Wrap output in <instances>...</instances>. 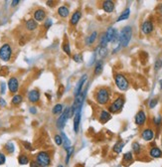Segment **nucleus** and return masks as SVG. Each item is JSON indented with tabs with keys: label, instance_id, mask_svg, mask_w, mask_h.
<instances>
[{
	"label": "nucleus",
	"instance_id": "obj_1",
	"mask_svg": "<svg viewBox=\"0 0 162 167\" xmlns=\"http://www.w3.org/2000/svg\"><path fill=\"white\" fill-rule=\"evenodd\" d=\"M131 38H132V28L130 26H125L119 34V42L120 47H127Z\"/></svg>",
	"mask_w": 162,
	"mask_h": 167
},
{
	"label": "nucleus",
	"instance_id": "obj_2",
	"mask_svg": "<svg viewBox=\"0 0 162 167\" xmlns=\"http://www.w3.org/2000/svg\"><path fill=\"white\" fill-rule=\"evenodd\" d=\"M95 102L98 105L105 106L109 102V92L106 87H101L95 93Z\"/></svg>",
	"mask_w": 162,
	"mask_h": 167
},
{
	"label": "nucleus",
	"instance_id": "obj_3",
	"mask_svg": "<svg viewBox=\"0 0 162 167\" xmlns=\"http://www.w3.org/2000/svg\"><path fill=\"white\" fill-rule=\"evenodd\" d=\"M73 116V114H72V111H71V108H66L64 109V111L61 114V116H59V119H57L56 121V127L58 129L62 130L63 128L65 127L66 125V122H67V119H70V117Z\"/></svg>",
	"mask_w": 162,
	"mask_h": 167
},
{
	"label": "nucleus",
	"instance_id": "obj_4",
	"mask_svg": "<svg viewBox=\"0 0 162 167\" xmlns=\"http://www.w3.org/2000/svg\"><path fill=\"white\" fill-rule=\"evenodd\" d=\"M35 161L40 167H48L51 164V156L47 151H40L36 155Z\"/></svg>",
	"mask_w": 162,
	"mask_h": 167
},
{
	"label": "nucleus",
	"instance_id": "obj_5",
	"mask_svg": "<svg viewBox=\"0 0 162 167\" xmlns=\"http://www.w3.org/2000/svg\"><path fill=\"white\" fill-rule=\"evenodd\" d=\"M12 47H11L10 44L5 43L0 47V60L4 62H8L10 61L11 57H12Z\"/></svg>",
	"mask_w": 162,
	"mask_h": 167
},
{
	"label": "nucleus",
	"instance_id": "obj_6",
	"mask_svg": "<svg viewBox=\"0 0 162 167\" xmlns=\"http://www.w3.org/2000/svg\"><path fill=\"white\" fill-rule=\"evenodd\" d=\"M114 82L116 87H119L120 91H126L129 87V83H128L126 77H124L122 74H116L114 76Z\"/></svg>",
	"mask_w": 162,
	"mask_h": 167
},
{
	"label": "nucleus",
	"instance_id": "obj_7",
	"mask_svg": "<svg viewBox=\"0 0 162 167\" xmlns=\"http://www.w3.org/2000/svg\"><path fill=\"white\" fill-rule=\"evenodd\" d=\"M123 105H124V98L122 97L115 98L114 100V103H112L108 108L109 113L115 114V113H117V111H119L120 109L123 108Z\"/></svg>",
	"mask_w": 162,
	"mask_h": 167
},
{
	"label": "nucleus",
	"instance_id": "obj_8",
	"mask_svg": "<svg viewBox=\"0 0 162 167\" xmlns=\"http://www.w3.org/2000/svg\"><path fill=\"white\" fill-rule=\"evenodd\" d=\"M106 40H108V42H111V43H114L115 41H119V32L116 31L114 28H111L108 29V31L106 33Z\"/></svg>",
	"mask_w": 162,
	"mask_h": 167
},
{
	"label": "nucleus",
	"instance_id": "obj_9",
	"mask_svg": "<svg viewBox=\"0 0 162 167\" xmlns=\"http://www.w3.org/2000/svg\"><path fill=\"white\" fill-rule=\"evenodd\" d=\"M8 89H9L10 93H12V94L17 93L19 89V82L17 80V78L12 77V78L9 79V81H8Z\"/></svg>",
	"mask_w": 162,
	"mask_h": 167
},
{
	"label": "nucleus",
	"instance_id": "obj_10",
	"mask_svg": "<svg viewBox=\"0 0 162 167\" xmlns=\"http://www.w3.org/2000/svg\"><path fill=\"white\" fill-rule=\"evenodd\" d=\"M81 114H82V108H78L76 111L75 114H74V131L76 133L79 132L80 122H81Z\"/></svg>",
	"mask_w": 162,
	"mask_h": 167
},
{
	"label": "nucleus",
	"instance_id": "obj_11",
	"mask_svg": "<svg viewBox=\"0 0 162 167\" xmlns=\"http://www.w3.org/2000/svg\"><path fill=\"white\" fill-rule=\"evenodd\" d=\"M87 80H88V75H83V76L81 77V79L79 80L78 84H77L76 90H75V95H76V97L82 93V90H83L84 85L86 84Z\"/></svg>",
	"mask_w": 162,
	"mask_h": 167
},
{
	"label": "nucleus",
	"instance_id": "obj_12",
	"mask_svg": "<svg viewBox=\"0 0 162 167\" xmlns=\"http://www.w3.org/2000/svg\"><path fill=\"white\" fill-rule=\"evenodd\" d=\"M153 29H154V27H153V23L151 21L147 20V21H144L143 23H142L141 31L143 32V34H145V35L150 34V33L153 31Z\"/></svg>",
	"mask_w": 162,
	"mask_h": 167
},
{
	"label": "nucleus",
	"instance_id": "obj_13",
	"mask_svg": "<svg viewBox=\"0 0 162 167\" xmlns=\"http://www.w3.org/2000/svg\"><path fill=\"white\" fill-rule=\"evenodd\" d=\"M145 121H146V114L143 111H139L135 116V124L138 127H141L145 124Z\"/></svg>",
	"mask_w": 162,
	"mask_h": 167
},
{
	"label": "nucleus",
	"instance_id": "obj_14",
	"mask_svg": "<svg viewBox=\"0 0 162 167\" xmlns=\"http://www.w3.org/2000/svg\"><path fill=\"white\" fill-rule=\"evenodd\" d=\"M46 18V11L44 9H41V8H39V9L35 10L34 12V20L36 22H42L45 20Z\"/></svg>",
	"mask_w": 162,
	"mask_h": 167
},
{
	"label": "nucleus",
	"instance_id": "obj_15",
	"mask_svg": "<svg viewBox=\"0 0 162 167\" xmlns=\"http://www.w3.org/2000/svg\"><path fill=\"white\" fill-rule=\"evenodd\" d=\"M141 137L144 139L145 141H150L154 137V131L151 128H145L141 133Z\"/></svg>",
	"mask_w": 162,
	"mask_h": 167
},
{
	"label": "nucleus",
	"instance_id": "obj_16",
	"mask_svg": "<svg viewBox=\"0 0 162 167\" xmlns=\"http://www.w3.org/2000/svg\"><path fill=\"white\" fill-rule=\"evenodd\" d=\"M28 100H29V102H31L33 103L39 102V100H40L39 91H37V90H32V91H30L28 94Z\"/></svg>",
	"mask_w": 162,
	"mask_h": 167
},
{
	"label": "nucleus",
	"instance_id": "obj_17",
	"mask_svg": "<svg viewBox=\"0 0 162 167\" xmlns=\"http://www.w3.org/2000/svg\"><path fill=\"white\" fill-rule=\"evenodd\" d=\"M103 9L106 13H111L114 10V3L111 0H106L103 2Z\"/></svg>",
	"mask_w": 162,
	"mask_h": 167
},
{
	"label": "nucleus",
	"instance_id": "obj_18",
	"mask_svg": "<svg viewBox=\"0 0 162 167\" xmlns=\"http://www.w3.org/2000/svg\"><path fill=\"white\" fill-rule=\"evenodd\" d=\"M82 17V13H81V11H76V12H74L73 13V15H72V17H71V20H70V24L72 26H76L77 24L79 23V21H80V19H81Z\"/></svg>",
	"mask_w": 162,
	"mask_h": 167
},
{
	"label": "nucleus",
	"instance_id": "obj_19",
	"mask_svg": "<svg viewBox=\"0 0 162 167\" xmlns=\"http://www.w3.org/2000/svg\"><path fill=\"white\" fill-rule=\"evenodd\" d=\"M25 27L28 31H34L38 28V22L35 21L34 19H29V20L26 21Z\"/></svg>",
	"mask_w": 162,
	"mask_h": 167
},
{
	"label": "nucleus",
	"instance_id": "obj_20",
	"mask_svg": "<svg viewBox=\"0 0 162 167\" xmlns=\"http://www.w3.org/2000/svg\"><path fill=\"white\" fill-rule=\"evenodd\" d=\"M149 154H150V156L153 157V158H159V157L162 156V151L160 150V148L154 146V147H152V148L150 149Z\"/></svg>",
	"mask_w": 162,
	"mask_h": 167
},
{
	"label": "nucleus",
	"instance_id": "obj_21",
	"mask_svg": "<svg viewBox=\"0 0 162 167\" xmlns=\"http://www.w3.org/2000/svg\"><path fill=\"white\" fill-rule=\"evenodd\" d=\"M58 14H59V16H61L62 18H66L70 14V10H69L67 6H61L58 9Z\"/></svg>",
	"mask_w": 162,
	"mask_h": 167
},
{
	"label": "nucleus",
	"instance_id": "obj_22",
	"mask_svg": "<svg viewBox=\"0 0 162 167\" xmlns=\"http://www.w3.org/2000/svg\"><path fill=\"white\" fill-rule=\"evenodd\" d=\"M111 114L108 113V111H101V114H100V120L101 122H103V124H106V121H108L109 119H111Z\"/></svg>",
	"mask_w": 162,
	"mask_h": 167
},
{
	"label": "nucleus",
	"instance_id": "obj_23",
	"mask_svg": "<svg viewBox=\"0 0 162 167\" xmlns=\"http://www.w3.org/2000/svg\"><path fill=\"white\" fill-rule=\"evenodd\" d=\"M62 136V139H63V146H64V149L67 151V150L70 148L71 147V141L70 139L68 138V136L65 134L64 132H61V134H60Z\"/></svg>",
	"mask_w": 162,
	"mask_h": 167
},
{
	"label": "nucleus",
	"instance_id": "obj_24",
	"mask_svg": "<svg viewBox=\"0 0 162 167\" xmlns=\"http://www.w3.org/2000/svg\"><path fill=\"white\" fill-rule=\"evenodd\" d=\"M129 15H130V9L129 8H126V9L123 11V12L120 14V16L119 18H117V22H119V21H123V20H126V19H128V17H129Z\"/></svg>",
	"mask_w": 162,
	"mask_h": 167
},
{
	"label": "nucleus",
	"instance_id": "obj_25",
	"mask_svg": "<svg viewBox=\"0 0 162 167\" xmlns=\"http://www.w3.org/2000/svg\"><path fill=\"white\" fill-rule=\"evenodd\" d=\"M97 38H98V32L94 31L92 34L89 35V37L87 38V44L88 45H92V44H94L95 41L97 40Z\"/></svg>",
	"mask_w": 162,
	"mask_h": 167
},
{
	"label": "nucleus",
	"instance_id": "obj_26",
	"mask_svg": "<svg viewBox=\"0 0 162 167\" xmlns=\"http://www.w3.org/2000/svg\"><path fill=\"white\" fill-rule=\"evenodd\" d=\"M108 49L106 48H103V47H98V51H97V53L98 55V57H100V59H103V58H106V56H108Z\"/></svg>",
	"mask_w": 162,
	"mask_h": 167
},
{
	"label": "nucleus",
	"instance_id": "obj_27",
	"mask_svg": "<svg viewBox=\"0 0 162 167\" xmlns=\"http://www.w3.org/2000/svg\"><path fill=\"white\" fill-rule=\"evenodd\" d=\"M18 162L20 165H26L29 163V157L26 154H20L18 156Z\"/></svg>",
	"mask_w": 162,
	"mask_h": 167
},
{
	"label": "nucleus",
	"instance_id": "obj_28",
	"mask_svg": "<svg viewBox=\"0 0 162 167\" xmlns=\"http://www.w3.org/2000/svg\"><path fill=\"white\" fill-rule=\"evenodd\" d=\"M103 61H101V60H100V61H98V63L95 64V75H101V73L103 72Z\"/></svg>",
	"mask_w": 162,
	"mask_h": 167
},
{
	"label": "nucleus",
	"instance_id": "obj_29",
	"mask_svg": "<svg viewBox=\"0 0 162 167\" xmlns=\"http://www.w3.org/2000/svg\"><path fill=\"white\" fill-rule=\"evenodd\" d=\"M64 106H63V105H61V103H58V105H56L53 108V109H52V113H53L54 114H61L63 111H64Z\"/></svg>",
	"mask_w": 162,
	"mask_h": 167
},
{
	"label": "nucleus",
	"instance_id": "obj_30",
	"mask_svg": "<svg viewBox=\"0 0 162 167\" xmlns=\"http://www.w3.org/2000/svg\"><path fill=\"white\" fill-rule=\"evenodd\" d=\"M22 100H23V98H22L21 95H15L14 97L12 98V102L11 103L14 106H18L22 103Z\"/></svg>",
	"mask_w": 162,
	"mask_h": 167
},
{
	"label": "nucleus",
	"instance_id": "obj_31",
	"mask_svg": "<svg viewBox=\"0 0 162 167\" xmlns=\"http://www.w3.org/2000/svg\"><path fill=\"white\" fill-rule=\"evenodd\" d=\"M123 146H124V142H123V141L117 142V143L114 146V151L115 153H120V152H122V148H123Z\"/></svg>",
	"mask_w": 162,
	"mask_h": 167
},
{
	"label": "nucleus",
	"instance_id": "obj_32",
	"mask_svg": "<svg viewBox=\"0 0 162 167\" xmlns=\"http://www.w3.org/2000/svg\"><path fill=\"white\" fill-rule=\"evenodd\" d=\"M5 150L8 152V153H13L14 152V150H15V146H14V144H13V142H7L6 144H5Z\"/></svg>",
	"mask_w": 162,
	"mask_h": 167
},
{
	"label": "nucleus",
	"instance_id": "obj_33",
	"mask_svg": "<svg viewBox=\"0 0 162 167\" xmlns=\"http://www.w3.org/2000/svg\"><path fill=\"white\" fill-rule=\"evenodd\" d=\"M73 152H74V147L71 146L70 148L67 150V156H66V159H65L66 164H69V162H70V159H71V156H72Z\"/></svg>",
	"mask_w": 162,
	"mask_h": 167
},
{
	"label": "nucleus",
	"instance_id": "obj_34",
	"mask_svg": "<svg viewBox=\"0 0 162 167\" xmlns=\"http://www.w3.org/2000/svg\"><path fill=\"white\" fill-rule=\"evenodd\" d=\"M108 44V40H106V34H103L101 37V40H100V47H103V48H106V45Z\"/></svg>",
	"mask_w": 162,
	"mask_h": 167
},
{
	"label": "nucleus",
	"instance_id": "obj_35",
	"mask_svg": "<svg viewBox=\"0 0 162 167\" xmlns=\"http://www.w3.org/2000/svg\"><path fill=\"white\" fill-rule=\"evenodd\" d=\"M132 159H133V156L131 152H126L125 154L123 155V161H124V162L130 163L131 161H132Z\"/></svg>",
	"mask_w": 162,
	"mask_h": 167
},
{
	"label": "nucleus",
	"instance_id": "obj_36",
	"mask_svg": "<svg viewBox=\"0 0 162 167\" xmlns=\"http://www.w3.org/2000/svg\"><path fill=\"white\" fill-rule=\"evenodd\" d=\"M132 150L134 151V153L135 154H139L141 151V146H140V144L138 143V142H133V144H132Z\"/></svg>",
	"mask_w": 162,
	"mask_h": 167
},
{
	"label": "nucleus",
	"instance_id": "obj_37",
	"mask_svg": "<svg viewBox=\"0 0 162 167\" xmlns=\"http://www.w3.org/2000/svg\"><path fill=\"white\" fill-rule=\"evenodd\" d=\"M54 140H55V143L57 144L58 146H61L63 145V139H62V136L60 134H56L54 136Z\"/></svg>",
	"mask_w": 162,
	"mask_h": 167
},
{
	"label": "nucleus",
	"instance_id": "obj_38",
	"mask_svg": "<svg viewBox=\"0 0 162 167\" xmlns=\"http://www.w3.org/2000/svg\"><path fill=\"white\" fill-rule=\"evenodd\" d=\"M73 59L76 63H79L80 64V63L83 62V55H82L81 53H77L76 55H74Z\"/></svg>",
	"mask_w": 162,
	"mask_h": 167
},
{
	"label": "nucleus",
	"instance_id": "obj_39",
	"mask_svg": "<svg viewBox=\"0 0 162 167\" xmlns=\"http://www.w3.org/2000/svg\"><path fill=\"white\" fill-rule=\"evenodd\" d=\"M63 50L67 55H71V48H70V44L69 43H66L63 45Z\"/></svg>",
	"mask_w": 162,
	"mask_h": 167
},
{
	"label": "nucleus",
	"instance_id": "obj_40",
	"mask_svg": "<svg viewBox=\"0 0 162 167\" xmlns=\"http://www.w3.org/2000/svg\"><path fill=\"white\" fill-rule=\"evenodd\" d=\"M157 103H158V100H156V98H153V100H151L149 102V105H148V106H149L150 108H154Z\"/></svg>",
	"mask_w": 162,
	"mask_h": 167
},
{
	"label": "nucleus",
	"instance_id": "obj_41",
	"mask_svg": "<svg viewBox=\"0 0 162 167\" xmlns=\"http://www.w3.org/2000/svg\"><path fill=\"white\" fill-rule=\"evenodd\" d=\"M6 162V156H5L4 153L0 152V165H3Z\"/></svg>",
	"mask_w": 162,
	"mask_h": 167
},
{
	"label": "nucleus",
	"instance_id": "obj_42",
	"mask_svg": "<svg viewBox=\"0 0 162 167\" xmlns=\"http://www.w3.org/2000/svg\"><path fill=\"white\" fill-rule=\"evenodd\" d=\"M22 143H23V145H24V147H25V149H27V150H32L33 149L32 148V145L29 143L28 141H23Z\"/></svg>",
	"mask_w": 162,
	"mask_h": 167
},
{
	"label": "nucleus",
	"instance_id": "obj_43",
	"mask_svg": "<svg viewBox=\"0 0 162 167\" xmlns=\"http://www.w3.org/2000/svg\"><path fill=\"white\" fill-rule=\"evenodd\" d=\"M52 24H53V22H52V20H50V19H48V20H46L45 21V28H47V29H49L50 28V27L52 26Z\"/></svg>",
	"mask_w": 162,
	"mask_h": 167
},
{
	"label": "nucleus",
	"instance_id": "obj_44",
	"mask_svg": "<svg viewBox=\"0 0 162 167\" xmlns=\"http://www.w3.org/2000/svg\"><path fill=\"white\" fill-rule=\"evenodd\" d=\"M5 91H6V85L4 83L1 84V89H0V94L1 95H4L5 94Z\"/></svg>",
	"mask_w": 162,
	"mask_h": 167
},
{
	"label": "nucleus",
	"instance_id": "obj_45",
	"mask_svg": "<svg viewBox=\"0 0 162 167\" xmlns=\"http://www.w3.org/2000/svg\"><path fill=\"white\" fill-rule=\"evenodd\" d=\"M6 102H5V100H3V98H0V106H1V108H5V106H6Z\"/></svg>",
	"mask_w": 162,
	"mask_h": 167
},
{
	"label": "nucleus",
	"instance_id": "obj_46",
	"mask_svg": "<svg viewBox=\"0 0 162 167\" xmlns=\"http://www.w3.org/2000/svg\"><path fill=\"white\" fill-rule=\"evenodd\" d=\"M30 113H31L32 114H37V108H35V106H32V108H30Z\"/></svg>",
	"mask_w": 162,
	"mask_h": 167
},
{
	"label": "nucleus",
	"instance_id": "obj_47",
	"mask_svg": "<svg viewBox=\"0 0 162 167\" xmlns=\"http://www.w3.org/2000/svg\"><path fill=\"white\" fill-rule=\"evenodd\" d=\"M19 3H20V1H19V0H14V1L11 2V6H12V7H15V6H17Z\"/></svg>",
	"mask_w": 162,
	"mask_h": 167
},
{
	"label": "nucleus",
	"instance_id": "obj_48",
	"mask_svg": "<svg viewBox=\"0 0 162 167\" xmlns=\"http://www.w3.org/2000/svg\"><path fill=\"white\" fill-rule=\"evenodd\" d=\"M30 166L31 167H40L36 161H31V162H30Z\"/></svg>",
	"mask_w": 162,
	"mask_h": 167
},
{
	"label": "nucleus",
	"instance_id": "obj_49",
	"mask_svg": "<svg viewBox=\"0 0 162 167\" xmlns=\"http://www.w3.org/2000/svg\"><path fill=\"white\" fill-rule=\"evenodd\" d=\"M154 121H155V124H156V125H159V124H160V121H161V117H160V116H157V117L155 119Z\"/></svg>",
	"mask_w": 162,
	"mask_h": 167
},
{
	"label": "nucleus",
	"instance_id": "obj_50",
	"mask_svg": "<svg viewBox=\"0 0 162 167\" xmlns=\"http://www.w3.org/2000/svg\"><path fill=\"white\" fill-rule=\"evenodd\" d=\"M160 64H161L160 62H157V64L155 65V69L156 70H158V67H160Z\"/></svg>",
	"mask_w": 162,
	"mask_h": 167
},
{
	"label": "nucleus",
	"instance_id": "obj_51",
	"mask_svg": "<svg viewBox=\"0 0 162 167\" xmlns=\"http://www.w3.org/2000/svg\"><path fill=\"white\" fill-rule=\"evenodd\" d=\"M159 11H160V13L162 14V4L160 5V7H159Z\"/></svg>",
	"mask_w": 162,
	"mask_h": 167
},
{
	"label": "nucleus",
	"instance_id": "obj_52",
	"mask_svg": "<svg viewBox=\"0 0 162 167\" xmlns=\"http://www.w3.org/2000/svg\"><path fill=\"white\" fill-rule=\"evenodd\" d=\"M58 167H64V166H63V165H62V164H60V165H59V166H58Z\"/></svg>",
	"mask_w": 162,
	"mask_h": 167
},
{
	"label": "nucleus",
	"instance_id": "obj_53",
	"mask_svg": "<svg viewBox=\"0 0 162 167\" xmlns=\"http://www.w3.org/2000/svg\"><path fill=\"white\" fill-rule=\"evenodd\" d=\"M160 85H161V87H162V80L160 81Z\"/></svg>",
	"mask_w": 162,
	"mask_h": 167
},
{
	"label": "nucleus",
	"instance_id": "obj_54",
	"mask_svg": "<svg viewBox=\"0 0 162 167\" xmlns=\"http://www.w3.org/2000/svg\"><path fill=\"white\" fill-rule=\"evenodd\" d=\"M161 63H162V61H161Z\"/></svg>",
	"mask_w": 162,
	"mask_h": 167
}]
</instances>
